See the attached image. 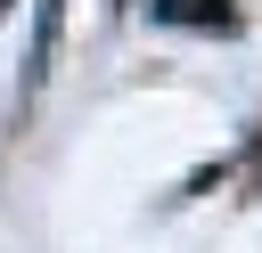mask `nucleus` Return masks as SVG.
I'll return each instance as SVG.
<instances>
[{"label": "nucleus", "mask_w": 262, "mask_h": 253, "mask_svg": "<svg viewBox=\"0 0 262 253\" xmlns=\"http://www.w3.org/2000/svg\"><path fill=\"white\" fill-rule=\"evenodd\" d=\"M156 16H164V24H229L221 0H156Z\"/></svg>", "instance_id": "obj_1"}]
</instances>
